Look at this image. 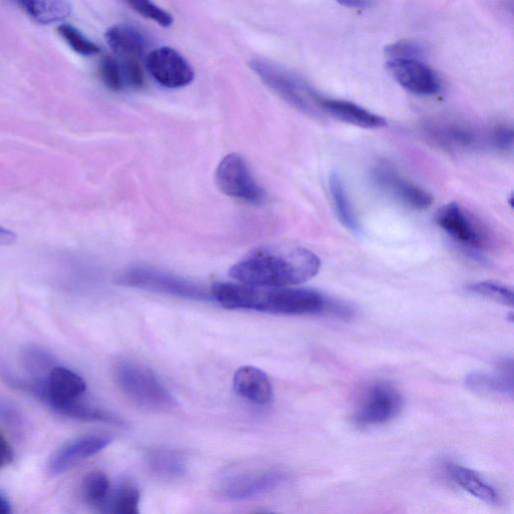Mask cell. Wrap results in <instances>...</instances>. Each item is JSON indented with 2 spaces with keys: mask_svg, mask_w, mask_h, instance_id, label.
I'll use <instances>...</instances> for the list:
<instances>
[{
  "mask_svg": "<svg viewBox=\"0 0 514 514\" xmlns=\"http://www.w3.org/2000/svg\"><path fill=\"white\" fill-rule=\"evenodd\" d=\"M403 399L392 385L378 382L370 387L355 420L362 426H377L393 420L402 410Z\"/></svg>",
  "mask_w": 514,
  "mask_h": 514,
  "instance_id": "cell-8",
  "label": "cell"
},
{
  "mask_svg": "<svg viewBox=\"0 0 514 514\" xmlns=\"http://www.w3.org/2000/svg\"><path fill=\"white\" fill-rule=\"evenodd\" d=\"M106 40L115 55L124 60L139 61L148 47L144 34L127 24L116 25L108 30Z\"/></svg>",
  "mask_w": 514,
  "mask_h": 514,
  "instance_id": "cell-16",
  "label": "cell"
},
{
  "mask_svg": "<svg viewBox=\"0 0 514 514\" xmlns=\"http://www.w3.org/2000/svg\"><path fill=\"white\" fill-rule=\"evenodd\" d=\"M139 503V489L131 482H124L112 495H109L104 506L109 512L116 514H138Z\"/></svg>",
  "mask_w": 514,
  "mask_h": 514,
  "instance_id": "cell-23",
  "label": "cell"
},
{
  "mask_svg": "<svg viewBox=\"0 0 514 514\" xmlns=\"http://www.w3.org/2000/svg\"><path fill=\"white\" fill-rule=\"evenodd\" d=\"M321 110L341 122L364 129H380L387 126V121L383 117L345 100L322 97Z\"/></svg>",
  "mask_w": 514,
  "mask_h": 514,
  "instance_id": "cell-15",
  "label": "cell"
},
{
  "mask_svg": "<svg viewBox=\"0 0 514 514\" xmlns=\"http://www.w3.org/2000/svg\"><path fill=\"white\" fill-rule=\"evenodd\" d=\"M58 32L71 49L81 56L92 57L101 52L95 43L69 24L61 25Z\"/></svg>",
  "mask_w": 514,
  "mask_h": 514,
  "instance_id": "cell-26",
  "label": "cell"
},
{
  "mask_svg": "<svg viewBox=\"0 0 514 514\" xmlns=\"http://www.w3.org/2000/svg\"><path fill=\"white\" fill-rule=\"evenodd\" d=\"M118 283L127 287L188 300L206 301L209 299L208 293L195 284L179 277L149 269L130 270L119 278Z\"/></svg>",
  "mask_w": 514,
  "mask_h": 514,
  "instance_id": "cell-6",
  "label": "cell"
},
{
  "mask_svg": "<svg viewBox=\"0 0 514 514\" xmlns=\"http://www.w3.org/2000/svg\"><path fill=\"white\" fill-rule=\"evenodd\" d=\"M15 458L13 447L7 439L0 434V468L10 465Z\"/></svg>",
  "mask_w": 514,
  "mask_h": 514,
  "instance_id": "cell-33",
  "label": "cell"
},
{
  "mask_svg": "<svg viewBox=\"0 0 514 514\" xmlns=\"http://www.w3.org/2000/svg\"><path fill=\"white\" fill-rule=\"evenodd\" d=\"M212 297L228 310H246L274 315L300 316L332 313L347 315V307L329 300L310 289L292 287H257L231 283H216Z\"/></svg>",
  "mask_w": 514,
  "mask_h": 514,
  "instance_id": "cell-2",
  "label": "cell"
},
{
  "mask_svg": "<svg viewBox=\"0 0 514 514\" xmlns=\"http://www.w3.org/2000/svg\"><path fill=\"white\" fill-rule=\"evenodd\" d=\"M488 141L497 150H511L513 146V131L507 127H497L492 130Z\"/></svg>",
  "mask_w": 514,
  "mask_h": 514,
  "instance_id": "cell-31",
  "label": "cell"
},
{
  "mask_svg": "<svg viewBox=\"0 0 514 514\" xmlns=\"http://www.w3.org/2000/svg\"><path fill=\"white\" fill-rule=\"evenodd\" d=\"M436 223L460 245L471 250H482L487 246L488 237L479 222L458 203L441 207L436 215Z\"/></svg>",
  "mask_w": 514,
  "mask_h": 514,
  "instance_id": "cell-7",
  "label": "cell"
},
{
  "mask_svg": "<svg viewBox=\"0 0 514 514\" xmlns=\"http://www.w3.org/2000/svg\"><path fill=\"white\" fill-rule=\"evenodd\" d=\"M146 463L151 473L163 479H176L187 470L186 457L177 450L155 449L146 456Z\"/></svg>",
  "mask_w": 514,
  "mask_h": 514,
  "instance_id": "cell-20",
  "label": "cell"
},
{
  "mask_svg": "<svg viewBox=\"0 0 514 514\" xmlns=\"http://www.w3.org/2000/svg\"><path fill=\"white\" fill-rule=\"evenodd\" d=\"M429 134L441 145L453 149H473L479 146L478 134L459 126L431 127Z\"/></svg>",
  "mask_w": 514,
  "mask_h": 514,
  "instance_id": "cell-22",
  "label": "cell"
},
{
  "mask_svg": "<svg viewBox=\"0 0 514 514\" xmlns=\"http://www.w3.org/2000/svg\"><path fill=\"white\" fill-rule=\"evenodd\" d=\"M376 182L407 206L424 210L433 203L432 195L423 188L405 180L390 167H379L374 172Z\"/></svg>",
  "mask_w": 514,
  "mask_h": 514,
  "instance_id": "cell-13",
  "label": "cell"
},
{
  "mask_svg": "<svg viewBox=\"0 0 514 514\" xmlns=\"http://www.w3.org/2000/svg\"><path fill=\"white\" fill-rule=\"evenodd\" d=\"M465 383L468 388L476 392L512 397V361H504L498 369L492 373H472L467 376Z\"/></svg>",
  "mask_w": 514,
  "mask_h": 514,
  "instance_id": "cell-17",
  "label": "cell"
},
{
  "mask_svg": "<svg viewBox=\"0 0 514 514\" xmlns=\"http://www.w3.org/2000/svg\"><path fill=\"white\" fill-rule=\"evenodd\" d=\"M123 2L143 18L151 20L163 28H170L174 24L173 17L155 5L152 0H123Z\"/></svg>",
  "mask_w": 514,
  "mask_h": 514,
  "instance_id": "cell-27",
  "label": "cell"
},
{
  "mask_svg": "<svg viewBox=\"0 0 514 514\" xmlns=\"http://www.w3.org/2000/svg\"><path fill=\"white\" fill-rule=\"evenodd\" d=\"M251 70L288 104L309 115L322 113L320 96L304 79L273 61L257 58Z\"/></svg>",
  "mask_w": 514,
  "mask_h": 514,
  "instance_id": "cell-3",
  "label": "cell"
},
{
  "mask_svg": "<svg viewBox=\"0 0 514 514\" xmlns=\"http://www.w3.org/2000/svg\"><path fill=\"white\" fill-rule=\"evenodd\" d=\"M215 181L225 195L248 202L261 204L266 199L265 190L257 184L244 158L236 153L225 156L219 163Z\"/></svg>",
  "mask_w": 514,
  "mask_h": 514,
  "instance_id": "cell-5",
  "label": "cell"
},
{
  "mask_svg": "<svg viewBox=\"0 0 514 514\" xmlns=\"http://www.w3.org/2000/svg\"><path fill=\"white\" fill-rule=\"evenodd\" d=\"M0 418L15 428L23 425L22 415L18 409L2 399H0Z\"/></svg>",
  "mask_w": 514,
  "mask_h": 514,
  "instance_id": "cell-32",
  "label": "cell"
},
{
  "mask_svg": "<svg viewBox=\"0 0 514 514\" xmlns=\"http://www.w3.org/2000/svg\"><path fill=\"white\" fill-rule=\"evenodd\" d=\"M10 2L40 25L62 23L72 13L68 0H10Z\"/></svg>",
  "mask_w": 514,
  "mask_h": 514,
  "instance_id": "cell-18",
  "label": "cell"
},
{
  "mask_svg": "<svg viewBox=\"0 0 514 514\" xmlns=\"http://www.w3.org/2000/svg\"><path fill=\"white\" fill-rule=\"evenodd\" d=\"M446 473L463 490L488 504H497L499 494L481 476L458 464H446Z\"/></svg>",
  "mask_w": 514,
  "mask_h": 514,
  "instance_id": "cell-19",
  "label": "cell"
},
{
  "mask_svg": "<svg viewBox=\"0 0 514 514\" xmlns=\"http://www.w3.org/2000/svg\"><path fill=\"white\" fill-rule=\"evenodd\" d=\"M114 376L121 391L139 406L157 411L171 410L176 401L148 368L129 360L116 363Z\"/></svg>",
  "mask_w": 514,
  "mask_h": 514,
  "instance_id": "cell-4",
  "label": "cell"
},
{
  "mask_svg": "<svg viewBox=\"0 0 514 514\" xmlns=\"http://www.w3.org/2000/svg\"><path fill=\"white\" fill-rule=\"evenodd\" d=\"M99 74L103 84L111 91L126 90L122 64L119 59L105 57L99 67Z\"/></svg>",
  "mask_w": 514,
  "mask_h": 514,
  "instance_id": "cell-29",
  "label": "cell"
},
{
  "mask_svg": "<svg viewBox=\"0 0 514 514\" xmlns=\"http://www.w3.org/2000/svg\"><path fill=\"white\" fill-rule=\"evenodd\" d=\"M112 438L102 434H92L68 442L57 450L48 464L50 475L58 476L97 453L103 451Z\"/></svg>",
  "mask_w": 514,
  "mask_h": 514,
  "instance_id": "cell-12",
  "label": "cell"
},
{
  "mask_svg": "<svg viewBox=\"0 0 514 514\" xmlns=\"http://www.w3.org/2000/svg\"><path fill=\"white\" fill-rule=\"evenodd\" d=\"M330 192L335 211L341 223L353 233L362 231L361 224L353 209L344 182L338 173H333L329 181Z\"/></svg>",
  "mask_w": 514,
  "mask_h": 514,
  "instance_id": "cell-21",
  "label": "cell"
},
{
  "mask_svg": "<svg viewBox=\"0 0 514 514\" xmlns=\"http://www.w3.org/2000/svg\"><path fill=\"white\" fill-rule=\"evenodd\" d=\"M235 392L244 400L265 406L274 398V390L268 375L259 368L244 366L233 377Z\"/></svg>",
  "mask_w": 514,
  "mask_h": 514,
  "instance_id": "cell-14",
  "label": "cell"
},
{
  "mask_svg": "<svg viewBox=\"0 0 514 514\" xmlns=\"http://www.w3.org/2000/svg\"><path fill=\"white\" fill-rule=\"evenodd\" d=\"M24 364L33 378L32 383L45 382L55 367L54 357L41 348H30L24 354Z\"/></svg>",
  "mask_w": 514,
  "mask_h": 514,
  "instance_id": "cell-24",
  "label": "cell"
},
{
  "mask_svg": "<svg viewBox=\"0 0 514 514\" xmlns=\"http://www.w3.org/2000/svg\"><path fill=\"white\" fill-rule=\"evenodd\" d=\"M469 291L503 306L513 307V292L504 285L495 282H480L471 285Z\"/></svg>",
  "mask_w": 514,
  "mask_h": 514,
  "instance_id": "cell-28",
  "label": "cell"
},
{
  "mask_svg": "<svg viewBox=\"0 0 514 514\" xmlns=\"http://www.w3.org/2000/svg\"><path fill=\"white\" fill-rule=\"evenodd\" d=\"M83 495L92 506H104L110 495V481L101 471H92L84 479Z\"/></svg>",
  "mask_w": 514,
  "mask_h": 514,
  "instance_id": "cell-25",
  "label": "cell"
},
{
  "mask_svg": "<svg viewBox=\"0 0 514 514\" xmlns=\"http://www.w3.org/2000/svg\"><path fill=\"white\" fill-rule=\"evenodd\" d=\"M287 478V474L280 470L237 474L225 478L219 491L229 500H249L278 489Z\"/></svg>",
  "mask_w": 514,
  "mask_h": 514,
  "instance_id": "cell-11",
  "label": "cell"
},
{
  "mask_svg": "<svg viewBox=\"0 0 514 514\" xmlns=\"http://www.w3.org/2000/svg\"><path fill=\"white\" fill-rule=\"evenodd\" d=\"M146 68L161 86L180 89L194 80V70L189 62L176 50L162 47L147 57Z\"/></svg>",
  "mask_w": 514,
  "mask_h": 514,
  "instance_id": "cell-10",
  "label": "cell"
},
{
  "mask_svg": "<svg viewBox=\"0 0 514 514\" xmlns=\"http://www.w3.org/2000/svg\"><path fill=\"white\" fill-rule=\"evenodd\" d=\"M385 55L389 58V60H422L426 55V48L417 41L403 40L387 46L385 48Z\"/></svg>",
  "mask_w": 514,
  "mask_h": 514,
  "instance_id": "cell-30",
  "label": "cell"
},
{
  "mask_svg": "<svg viewBox=\"0 0 514 514\" xmlns=\"http://www.w3.org/2000/svg\"><path fill=\"white\" fill-rule=\"evenodd\" d=\"M321 269L311 250L292 244L265 245L252 249L229 271L240 284L257 287H295L315 278Z\"/></svg>",
  "mask_w": 514,
  "mask_h": 514,
  "instance_id": "cell-1",
  "label": "cell"
},
{
  "mask_svg": "<svg viewBox=\"0 0 514 514\" xmlns=\"http://www.w3.org/2000/svg\"><path fill=\"white\" fill-rule=\"evenodd\" d=\"M12 512L10 500L4 494L0 493V514H10Z\"/></svg>",
  "mask_w": 514,
  "mask_h": 514,
  "instance_id": "cell-36",
  "label": "cell"
},
{
  "mask_svg": "<svg viewBox=\"0 0 514 514\" xmlns=\"http://www.w3.org/2000/svg\"><path fill=\"white\" fill-rule=\"evenodd\" d=\"M17 240V235L11 230L0 226V245H10Z\"/></svg>",
  "mask_w": 514,
  "mask_h": 514,
  "instance_id": "cell-35",
  "label": "cell"
},
{
  "mask_svg": "<svg viewBox=\"0 0 514 514\" xmlns=\"http://www.w3.org/2000/svg\"><path fill=\"white\" fill-rule=\"evenodd\" d=\"M386 69L390 76L406 91L419 96H435L443 89L438 74L422 60H389Z\"/></svg>",
  "mask_w": 514,
  "mask_h": 514,
  "instance_id": "cell-9",
  "label": "cell"
},
{
  "mask_svg": "<svg viewBox=\"0 0 514 514\" xmlns=\"http://www.w3.org/2000/svg\"><path fill=\"white\" fill-rule=\"evenodd\" d=\"M336 2L348 9L364 10L370 8L375 0H336Z\"/></svg>",
  "mask_w": 514,
  "mask_h": 514,
  "instance_id": "cell-34",
  "label": "cell"
}]
</instances>
